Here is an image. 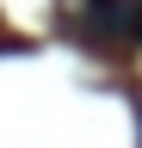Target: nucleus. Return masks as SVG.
<instances>
[{"instance_id": "1", "label": "nucleus", "mask_w": 142, "mask_h": 148, "mask_svg": "<svg viewBox=\"0 0 142 148\" xmlns=\"http://www.w3.org/2000/svg\"><path fill=\"white\" fill-rule=\"evenodd\" d=\"M68 25H74L86 43L130 56L142 43V0H80V12L68 18Z\"/></svg>"}]
</instances>
